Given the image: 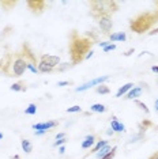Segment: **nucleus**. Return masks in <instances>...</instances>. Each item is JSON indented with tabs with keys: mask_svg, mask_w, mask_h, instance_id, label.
I'll use <instances>...</instances> for the list:
<instances>
[{
	"mask_svg": "<svg viewBox=\"0 0 158 159\" xmlns=\"http://www.w3.org/2000/svg\"><path fill=\"white\" fill-rule=\"evenodd\" d=\"M2 71L8 76L19 78L27 71V61L25 59L23 53H14L7 57L6 61H3Z\"/></svg>",
	"mask_w": 158,
	"mask_h": 159,
	"instance_id": "f257e3e1",
	"label": "nucleus"
},
{
	"mask_svg": "<svg viewBox=\"0 0 158 159\" xmlns=\"http://www.w3.org/2000/svg\"><path fill=\"white\" fill-rule=\"evenodd\" d=\"M90 45H91L90 39L74 35L72 41H71V45H70L71 60H72L74 64L81 63L82 60H85L86 55L89 53V48H90Z\"/></svg>",
	"mask_w": 158,
	"mask_h": 159,
	"instance_id": "f03ea898",
	"label": "nucleus"
},
{
	"mask_svg": "<svg viewBox=\"0 0 158 159\" xmlns=\"http://www.w3.org/2000/svg\"><path fill=\"white\" fill-rule=\"evenodd\" d=\"M91 14L94 18L101 15H109L110 12H114L117 8V3L114 2H105V0H97V2L90 3Z\"/></svg>",
	"mask_w": 158,
	"mask_h": 159,
	"instance_id": "7ed1b4c3",
	"label": "nucleus"
},
{
	"mask_svg": "<svg viewBox=\"0 0 158 159\" xmlns=\"http://www.w3.org/2000/svg\"><path fill=\"white\" fill-rule=\"evenodd\" d=\"M154 20H156V18H154L151 14H142V15H139L138 18L131 20V30L135 31V33H139V34L145 33L154 23Z\"/></svg>",
	"mask_w": 158,
	"mask_h": 159,
	"instance_id": "20e7f679",
	"label": "nucleus"
},
{
	"mask_svg": "<svg viewBox=\"0 0 158 159\" xmlns=\"http://www.w3.org/2000/svg\"><path fill=\"white\" fill-rule=\"evenodd\" d=\"M110 79L109 75H104V76H98V78H95V79H93V80L90 82H86L85 84H82V86H78L77 89H75V91L77 93H82V91H86V90H89V89H91V87H94V86H100V84H104L105 82H108Z\"/></svg>",
	"mask_w": 158,
	"mask_h": 159,
	"instance_id": "39448f33",
	"label": "nucleus"
},
{
	"mask_svg": "<svg viewBox=\"0 0 158 159\" xmlns=\"http://www.w3.org/2000/svg\"><path fill=\"white\" fill-rule=\"evenodd\" d=\"M97 20H98L100 30H101L104 34L109 35L110 30H112V27H113V20H112V18H110V15H101L97 18Z\"/></svg>",
	"mask_w": 158,
	"mask_h": 159,
	"instance_id": "423d86ee",
	"label": "nucleus"
},
{
	"mask_svg": "<svg viewBox=\"0 0 158 159\" xmlns=\"http://www.w3.org/2000/svg\"><path fill=\"white\" fill-rule=\"evenodd\" d=\"M57 126V121H46V122H38V124H33L31 125V128L34 129V131H46L49 132L52 128H55Z\"/></svg>",
	"mask_w": 158,
	"mask_h": 159,
	"instance_id": "0eeeda50",
	"label": "nucleus"
},
{
	"mask_svg": "<svg viewBox=\"0 0 158 159\" xmlns=\"http://www.w3.org/2000/svg\"><path fill=\"white\" fill-rule=\"evenodd\" d=\"M41 61H45L48 66H51L52 68H57L60 64V57L59 56H52V55H42Z\"/></svg>",
	"mask_w": 158,
	"mask_h": 159,
	"instance_id": "6e6552de",
	"label": "nucleus"
},
{
	"mask_svg": "<svg viewBox=\"0 0 158 159\" xmlns=\"http://www.w3.org/2000/svg\"><path fill=\"white\" fill-rule=\"evenodd\" d=\"M110 129L114 132V133H123L125 132V125L123 122H120L116 117H112L110 118Z\"/></svg>",
	"mask_w": 158,
	"mask_h": 159,
	"instance_id": "1a4fd4ad",
	"label": "nucleus"
},
{
	"mask_svg": "<svg viewBox=\"0 0 158 159\" xmlns=\"http://www.w3.org/2000/svg\"><path fill=\"white\" fill-rule=\"evenodd\" d=\"M143 91V89L142 87H138V86H134L130 91H128L127 94H125V97L124 98L125 99H136L138 97H141V94Z\"/></svg>",
	"mask_w": 158,
	"mask_h": 159,
	"instance_id": "9d476101",
	"label": "nucleus"
},
{
	"mask_svg": "<svg viewBox=\"0 0 158 159\" xmlns=\"http://www.w3.org/2000/svg\"><path fill=\"white\" fill-rule=\"evenodd\" d=\"M97 143V140H95V136L94 135H89V136H86L85 137V140L82 142V148L83 150H87V148H93L94 147V144Z\"/></svg>",
	"mask_w": 158,
	"mask_h": 159,
	"instance_id": "9b49d317",
	"label": "nucleus"
},
{
	"mask_svg": "<svg viewBox=\"0 0 158 159\" xmlns=\"http://www.w3.org/2000/svg\"><path fill=\"white\" fill-rule=\"evenodd\" d=\"M127 39V34L124 31H117V33L109 34V41L112 42H124Z\"/></svg>",
	"mask_w": 158,
	"mask_h": 159,
	"instance_id": "f8f14e48",
	"label": "nucleus"
},
{
	"mask_svg": "<svg viewBox=\"0 0 158 159\" xmlns=\"http://www.w3.org/2000/svg\"><path fill=\"white\" fill-rule=\"evenodd\" d=\"M132 87H134V83H125L124 86H121V87L117 90V93H116V98H121V97L125 95V94L130 91Z\"/></svg>",
	"mask_w": 158,
	"mask_h": 159,
	"instance_id": "ddd939ff",
	"label": "nucleus"
},
{
	"mask_svg": "<svg viewBox=\"0 0 158 159\" xmlns=\"http://www.w3.org/2000/svg\"><path fill=\"white\" fill-rule=\"evenodd\" d=\"M37 68H38V72H41V74H46V72H52L55 68H52L51 66H48V64L45 63V61H38L37 64Z\"/></svg>",
	"mask_w": 158,
	"mask_h": 159,
	"instance_id": "4468645a",
	"label": "nucleus"
},
{
	"mask_svg": "<svg viewBox=\"0 0 158 159\" xmlns=\"http://www.w3.org/2000/svg\"><path fill=\"white\" fill-rule=\"evenodd\" d=\"M106 110H108V107L102 103H94L90 106V111H93V113H105Z\"/></svg>",
	"mask_w": 158,
	"mask_h": 159,
	"instance_id": "2eb2a0df",
	"label": "nucleus"
},
{
	"mask_svg": "<svg viewBox=\"0 0 158 159\" xmlns=\"http://www.w3.org/2000/svg\"><path fill=\"white\" fill-rule=\"evenodd\" d=\"M105 146H108V140H97V143L94 144V147L91 148V151L90 152L91 154H95V152H98L101 148H104Z\"/></svg>",
	"mask_w": 158,
	"mask_h": 159,
	"instance_id": "dca6fc26",
	"label": "nucleus"
},
{
	"mask_svg": "<svg viewBox=\"0 0 158 159\" xmlns=\"http://www.w3.org/2000/svg\"><path fill=\"white\" fill-rule=\"evenodd\" d=\"M21 146H22V150L26 154H30L31 151H33V144H31L30 140H27V139H23L22 142H21Z\"/></svg>",
	"mask_w": 158,
	"mask_h": 159,
	"instance_id": "f3484780",
	"label": "nucleus"
},
{
	"mask_svg": "<svg viewBox=\"0 0 158 159\" xmlns=\"http://www.w3.org/2000/svg\"><path fill=\"white\" fill-rule=\"evenodd\" d=\"M10 90H11V91H26V87H25L23 82H16L10 86Z\"/></svg>",
	"mask_w": 158,
	"mask_h": 159,
	"instance_id": "a211bd4d",
	"label": "nucleus"
},
{
	"mask_svg": "<svg viewBox=\"0 0 158 159\" xmlns=\"http://www.w3.org/2000/svg\"><path fill=\"white\" fill-rule=\"evenodd\" d=\"M95 91L98 93V94H101V95H105V94H109V93H110V89L108 87L105 83H104V84L97 86V87H95Z\"/></svg>",
	"mask_w": 158,
	"mask_h": 159,
	"instance_id": "6ab92c4d",
	"label": "nucleus"
},
{
	"mask_svg": "<svg viewBox=\"0 0 158 159\" xmlns=\"http://www.w3.org/2000/svg\"><path fill=\"white\" fill-rule=\"evenodd\" d=\"M110 150H112V148H110V146L108 144V146H105L104 148H101V150H100L98 152H95V158H97V159H101L102 157H105V155H106L108 152H109Z\"/></svg>",
	"mask_w": 158,
	"mask_h": 159,
	"instance_id": "aec40b11",
	"label": "nucleus"
},
{
	"mask_svg": "<svg viewBox=\"0 0 158 159\" xmlns=\"http://www.w3.org/2000/svg\"><path fill=\"white\" fill-rule=\"evenodd\" d=\"M35 113H37V105L35 103H30L25 109V114H27V116H34Z\"/></svg>",
	"mask_w": 158,
	"mask_h": 159,
	"instance_id": "412c9836",
	"label": "nucleus"
},
{
	"mask_svg": "<svg viewBox=\"0 0 158 159\" xmlns=\"http://www.w3.org/2000/svg\"><path fill=\"white\" fill-rule=\"evenodd\" d=\"M135 105H136V106H139V107H141V109H142L143 111H145L146 114H149V113H150L149 107H147V105H146L145 102H142V101H138V99H135Z\"/></svg>",
	"mask_w": 158,
	"mask_h": 159,
	"instance_id": "4be33fe9",
	"label": "nucleus"
},
{
	"mask_svg": "<svg viewBox=\"0 0 158 159\" xmlns=\"http://www.w3.org/2000/svg\"><path fill=\"white\" fill-rule=\"evenodd\" d=\"M116 151H117V147L114 146V147L112 148V150H110L109 152H108V154L105 155V157H102L101 159H113V158H114V155H116Z\"/></svg>",
	"mask_w": 158,
	"mask_h": 159,
	"instance_id": "5701e85b",
	"label": "nucleus"
},
{
	"mask_svg": "<svg viewBox=\"0 0 158 159\" xmlns=\"http://www.w3.org/2000/svg\"><path fill=\"white\" fill-rule=\"evenodd\" d=\"M71 67H72V64H70V63H60L59 67H57V71L63 72V71H66V70H68V68H71Z\"/></svg>",
	"mask_w": 158,
	"mask_h": 159,
	"instance_id": "b1692460",
	"label": "nucleus"
},
{
	"mask_svg": "<svg viewBox=\"0 0 158 159\" xmlns=\"http://www.w3.org/2000/svg\"><path fill=\"white\" fill-rule=\"evenodd\" d=\"M66 111H67V113H81V111H82V107L79 106V105H75V106L68 107Z\"/></svg>",
	"mask_w": 158,
	"mask_h": 159,
	"instance_id": "393cba45",
	"label": "nucleus"
},
{
	"mask_svg": "<svg viewBox=\"0 0 158 159\" xmlns=\"http://www.w3.org/2000/svg\"><path fill=\"white\" fill-rule=\"evenodd\" d=\"M142 137H143V135H142V133H138V135H134V136H132L131 137V139L130 140H128V144H132V143H136V142H139V140H141L142 139Z\"/></svg>",
	"mask_w": 158,
	"mask_h": 159,
	"instance_id": "a878e982",
	"label": "nucleus"
},
{
	"mask_svg": "<svg viewBox=\"0 0 158 159\" xmlns=\"http://www.w3.org/2000/svg\"><path fill=\"white\" fill-rule=\"evenodd\" d=\"M67 143V137H64V139H60V140H56L55 143H53V147H60L63 146V144Z\"/></svg>",
	"mask_w": 158,
	"mask_h": 159,
	"instance_id": "bb28decb",
	"label": "nucleus"
},
{
	"mask_svg": "<svg viewBox=\"0 0 158 159\" xmlns=\"http://www.w3.org/2000/svg\"><path fill=\"white\" fill-rule=\"evenodd\" d=\"M114 49H116V45L110 42V44H109V45H106V46H105V48H104L102 50H104V52H105V53H108V52H110V50H114Z\"/></svg>",
	"mask_w": 158,
	"mask_h": 159,
	"instance_id": "cd10ccee",
	"label": "nucleus"
},
{
	"mask_svg": "<svg viewBox=\"0 0 158 159\" xmlns=\"http://www.w3.org/2000/svg\"><path fill=\"white\" fill-rule=\"evenodd\" d=\"M70 84H72V82H70V80H62V82H57V86H59V87H64V86H70Z\"/></svg>",
	"mask_w": 158,
	"mask_h": 159,
	"instance_id": "c85d7f7f",
	"label": "nucleus"
},
{
	"mask_svg": "<svg viewBox=\"0 0 158 159\" xmlns=\"http://www.w3.org/2000/svg\"><path fill=\"white\" fill-rule=\"evenodd\" d=\"M34 135L35 136H44V135H46V131H34Z\"/></svg>",
	"mask_w": 158,
	"mask_h": 159,
	"instance_id": "c756f323",
	"label": "nucleus"
},
{
	"mask_svg": "<svg viewBox=\"0 0 158 159\" xmlns=\"http://www.w3.org/2000/svg\"><path fill=\"white\" fill-rule=\"evenodd\" d=\"M93 55H94V50H89V53H87V55H86V57H85V60H89V59H90V57H93Z\"/></svg>",
	"mask_w": 158,
	"mask_h": 159,
	"instance_id": "7c9ffc66",
	"label": "nucleus"
},
{
	"mask_svg": "<svg viewBox=\"0 0 158 159\" xmlns=\"http://www.w3.org/2000/svg\"><path fill=\"white\" fill-rule=\"evenodd\" d=\"M109 44H110L109 41H102V42H100L98 45H100V48H102V49H104V48H105L106 45H109Z\"/></svg>",
	"mask_w": 158,
	"mask_h": 159,
	"instance_id": "2f4dec72",
	"label": "nucleus"
},
{
	"mask_svg": "<svg viewBox=\"0 0 158 159\" xmlns=\"http://www.w3.org/2000/svg\"><path fill=\"white\" fill-rule=\"evenodd\" d=\"M64 137H66V133H64V132H62V133H57V135H56V140L64 139Z\"/></svg>",
	"mask_w": 158,
	"mask_h": 159,
	"instance_id": "473e14b6",
	"label": "nucleus"
},
{
	"mask_svg": "<svg viewBox=\"0 0 158 159\" xmlns=\"http://www.w3.org/2000/svg\"><path fill=\"white\" fill-rule=\"evenodd\" d=\"M132 53H134V48L128 49V50H127V52H125V53H124V56H127V57H128V56H131V55H132Z\"/></svg>",
	"mask_w": 158,
	"mask_h": 159,
	"instance_id": "72a5a7b5",
	"label": "nucleus"
},
{
	"mask_svg": "<svg viewBox=\"0 0 158 159\" xmlns=\"http://www.w3.org/2000/svg\"><path fill=\"white\" fill-rule=\"evenodd\" d=\"M64 152H66V148H64V146H60V147H59V154L63 155Z\"/></svg>",
	"mask_w": 158,
	"mask_h": 159,
	"instance_id": "f704fd0d",
	"label": "nucleus"
},
{
	"mask_svg": "<svg viewBox=\"0 0 158 159\" xmlns=\"http://www.w3.org/2000/svg\"><path fill=\"white\" fill-rule=\"evenodd\" d=\"M151 71L154 72V74L158 75V66H153V67H151Z\"/></svg>",
	"mask_w": 158,
	"mask_h": 159,
	"instance_id": "c9c22d12",
	"label": "nucleus"
},
{
	"mask_svg": "<svg viewBox=\"0 0 158 159\" xmlns=\"http://www.w3.org/2000/svg\"><path fill=\"white\" fill-rule=\"evenodd\" d=\"M157 33H158V27L157 29H153V30L149 33V35H154V34H157Z\"/></svg>",
	"mask_w": 158,
	"mask_h": 159,
	"instance_id": "e433bc0d",
	"label": "nucleus"
},
{
	"mask_svg": "<svg viewBox=\"0 0 158 159\" xmlns=\"http://www.w3.org/2000/svg\"><path fill=\"white\" fill-rule=\"evenodd\" d=\"M106 135H108V136H113L114 132L112 131V129H108V131H106Z\"/></svg>",
	"mask_w": 158,
	"mask_h": 159,
	"instance_id": "4c0bfd02",
	"label": "nucleus"
},
{
	"mask_svg": "<svg viewBox=\"0 0 158 159\" xmlns=\"http://www.w3.org/2000/svg\"><path fill=\"white\" fill-rule=\"evenodd\" d=\"M154 107H156V111L158 113V98L156 99V102H154Z\"/></svg>",
	"mask_w": 158,
	"mask_h": 159,
	"instance_id": "58836bf2",
	"label": "nucleus"
},
{
	"mask_svg": "<svg viewBox=\"0 0 158 159\" xmlns=\"http://www.w3.org/2000/svg\"><path fill=\"white\" fill-rule=\"evenodd\" d=\"M151 159H158V152H157V154H154L153 157H151Z\"/></svg>",
	"mask_w": 158,
	"mask_h": 159,
	"instance_id": "ea45409f",
	"label": "nucleus"
},
{
	"mask_svg": "<svg viewBox=\"0 0 158 159\" xmlns=\"http://www.w3.org/2000/svg\"><path fill=\"white\" fill-rule=\"evenodd\" d=\"M2 67H3V60H0V70H2Z\"/></svg>",
	"mask_w": 158,
	"mask_h": 159,
	"instance_id": "a19ab883",
	"label": "nucleus"
},
{
	"mask_svg": "<svg viewBox=\"0 0 158 159\" xmlns=\"http://www.w3.org/2000/svg\"><path fill=\"white\" fill-rule=\"evenodd\" d=\"M0 139H3V133L2 132H0Z\"/></svg>",
	"mask_w": 158,
	"mask_h": 159,
	"instance_id": "79ce46f5",
	"label": "nucleus"
}]
</instances>
